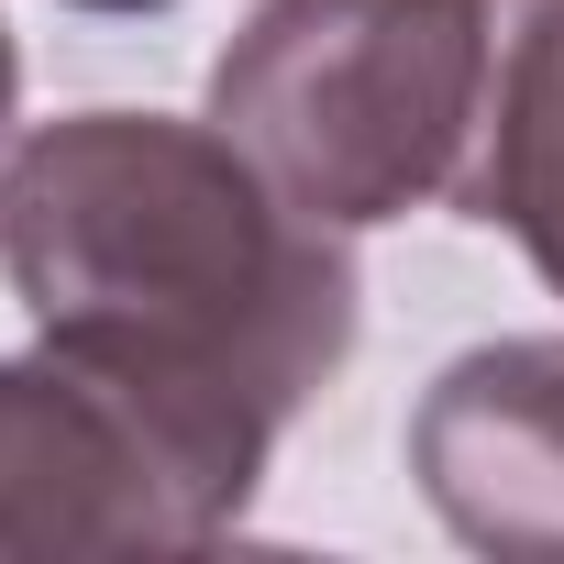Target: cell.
Instances as JSON below:
<instances>
[{
	"label": "cell",
	"mask_w": 564,
	"mask_h": 564,
	"mask_svg": "<svg viewBox=\"0 0 564 564\" xmlns=\"http://www.w3.org/2000/svg\"><path fill=\"white\" fill-rule=\"evenodd\" d=\"M0 276L34 344L133 388L243 476H265L276 432L355 355L344 243L276 199L221 122H34L0 166Z\"/></svg>",
	"instance_id": "1"
},
{
	"label": "cell",
	"mask_w": 564,
	"mask_h": 564,
	"mask_svg": "<svg viewBox=\"0 0 564 564\" xmlns=\"http://www.w3.org/2000/svg\"><path fill=\"white\" fill-rule=\"evenodd\" d=\"M487 100V0H254L210 122L322 232L454 199Z\"/></svg>",
	"instance_id": "2"
},
{
	"label": "cell",
	"mask_w": 564,
	"mask_h": 564,
	"mask_svg": "<svg viewBox=\"0 0 564 564\" xmlns=\"http://www.w3.org/2000/svg\"><path fill=\"white\" fill-rule=\"evenodd\" d=\"M265 476L188 443L133 388L34 344L0 366V553H199Z\"/></svg>",
	"instance_id": "3"
},
{
	"label": "cell",
	"mask_w": 564,
	"mask_h": 564,
	"mask_svg": "<svg viewBox=\"0 0 564 564\" xmlns=\"http://www.w3.org/2000/svg\"><path fill=\"white\" fill-rule=\"evenodd\" d=\"M410 476L454 542L564 564V344H476L410 410Z\"/></svg>",
	"instance_id": "4"
},
{
	"label": "cell",
	"mask_w": 564,
	"mask_h": 564,
	"mask_svg": "<svg viewBox=\"0 0 564 564\" xmlns=\"http://www.w3.org/2000/svg\"><path fill=\"white\" fill-rule=\"evenodd\" d=\"M454 210L498 221L564 300V0H487V100Z\"/></svg>",
	"instance_id": "5"
},
{
	"label": "cell",
	"mask_w": 564,
	"mask_h": 564,
	"mask_svg": "<svg viewBox=\"0 0 564 564\" xmlns=\"http://www.w3.org/2000/svg\"><path fill=\"white\" fill-rule=\"evenodd\" d=\"M67 12H111V23H133V12H166V0H67Z\"/></svg>",
	"instance_id": "6"
},
{
	"label": "cell",
	"mask_w": 564,
	"mask_h": 564,
	"mask_svg": "<svg viewBox=\"0 0 564 564\" xmlns=\"http://www.w3.org/2000/svg\"><path fill=\"white\" fill-rule=\"evenodd\" d=\"M12 89H23V67H12V34H0V122H12Z\"/></svg>",
	"instance_id": "7"
}]
</instances>
